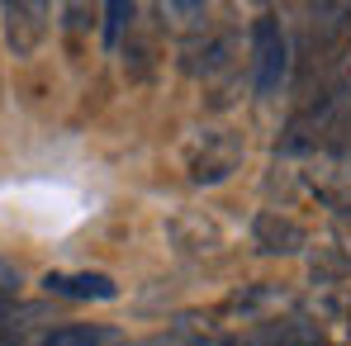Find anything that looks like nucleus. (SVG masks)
Segmentation results:
<instances>
[{"instance_id":"nucleus-1","label":"nucleus","mask_w":351,"mask_h":346,"mask_svg":"<svg viewBox=\"0 0 351 346\" xmlns=\"http://www.w3.org/2000/svg\"><path fill=\"white\" fill-rule=\"evenodd\" d=\"M252 71H256V95H276L290 71V38L276 14H261L252 24Z\"/></svg>"},{"instance_id":"nucleus-4","label":"nucleus","mask_w":351,"mask_h":346,"mask_svg":"<svg viewBox=\"0 0 351 346\" xmlns=\"http://www.w3.org/2000/svg\"><path fill=\"white\" fill-rule=\"evenodd\" d=\"M14 346H119V332L76 323V328H53L43 337H29V342H14Z\"/></svg>"},{"instance_id":"nucleus-2","label":"nucleus","mask_w":351,"mask_h":346,"mask_svg":"<svg viewBox=\"0 0 351 346\" xmlns=\"http://www.w3.org/2000/svg\"><path fill=\"white\" fill-rule=\"evenodd\" d=\"M242 162V147H237L233 133H204L195 157H190V175L195 180H223Z\"/></svg>"},{"instance_id":"nucleus-3","label":"nucleus","mask_w":351,"mask_h":346,"mask_svg":"<svg viewBox=\"0 0 351 346\" xmlns=\"http://www.w3.org/2000/svg\"><path fill=\"white\" fill-rule=\"evenodd\" d=\"M43 285L48 294H62V299H114L119 294L114 275H105V271H48Z\"/></svg>"},{"instance_id":"nucleus-6","label":"nucleus","mask_w":351,"mask_h":346,"mask_svg":"<svg viewBox=\"0 0 351 346\" xmlns=\"http://www.w3.org/2000/svg\"><path fill=\"white\" fill-rule=\"evenodd\" d=\"M10 48L14 53H34V43L43 38V5H10Z\"/></svg>"},{"instance_id":"nucleus-8","label":"nucleus","mask_w":351,"mask_h":346,"mask_svg":"<svg viewBox=\"0 0 351 346\" xmlns=\"http://www.w3.org/2000/svg\"><path fill=\"white\" fill-rule=\"evenodd\" d=\"M14 289H19V271L14 266H0V299H10Z\"/></svg>"},{"instance_id":"nucleus-7","label":"nucleus","mask_w":351,"mask_h":346,"mask_svg":"<svg viewBox=\"0 0 351 346\" xmlns=\"http://www.w3.org/2000/svg\"><path fill=\"white\" fill-rule=\"evenodd\" d=\"M19 318H34V308H19V304L0 299V346L14 342V332H19Z\"/></svg>"},{"instance_id":"nucleus-5","label":"nucleus","mask_w":351,"mask_h":346,"mask_svg":"<svg viewBox=\"0 0 351 346\" xmlns=\"http://www.w3.org/2000/svg\"><path fill=\"white\" fill-rule=\"evenodd\" d=\"M256 242H261V251H299L304 247V228L271 209V214L256 219Z\"/></svg>"}]
</instances>
